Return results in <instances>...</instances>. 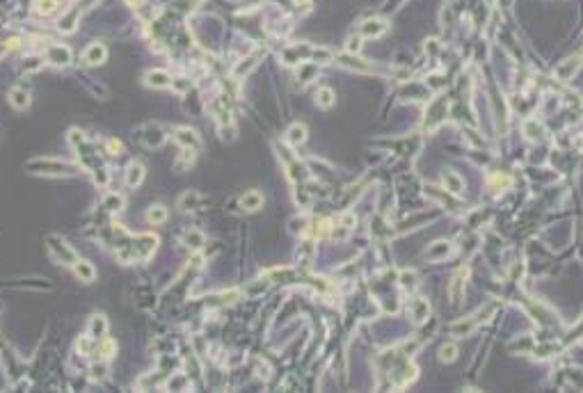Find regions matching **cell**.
Masks as SVG:
<instances>
[{"mask_svg":"<svg viewBox=\"0 0 583 393\" xmlns=\"http://www.w3.org/2000/svg\"><path fill=\"white\" fill-rule=\"evenodd\" d=\"M76 23H78V12H76V14L69 12L64 19L60 21V30H62V32H73V30H76Z\"/></svg>","mask_w":583,"mask_h":393,"instance_id":"cell-21","label":"cell"},{"mask_svg":"<svg viewBox=\"0 0 583 393\" xmlns=\"http://www.w3.org/2000/svg\"><path fill=\"white\" fill-rule=\"evenodd\" d=\"M442 183H444V190H448V192H453V194H457V192H462V179L457 176V174H453V172H446L444 174V179H442Z\"/></svg>","mask_w":583,"mask_h":393,"instance_id":"cell-15","label":"cell"},{"mask_svg":"<svg viewBox=\"0 0 583 393\" xmlns=\"http://www.w3.org/2000/svg\"><path fill=\"white\" fill-rule=\"evenodd\" d=\"M0 53H2V48H0Z\"/></svg>","mask_w":583,"mask_h":393,"instance_id":"cell-31","label":"cell"},{"mask_svg":"<svg viewBox=\"0 0 583 393\" xmlns=\"http://www.w3.org/2000/svg\"><path fill=\"white\" fill-rule=\"evenodd\" d=\"M316 103H318L320 107L334 105V92H332L330 87H323V89H318V94H316Z\"/></svg>","mask_w":583,"mask_h":393,"instance_id":"cell-18","label":"cell"},{"mask_svg":"<svg viewBox=\"0 0 583 393\" xmlns=\"http://www.w3.org/2000/svg\"><path fill=\"white\" fill-rule=\"evenodd\" d=\"M254 64H256V55H250V57H245V60H243V64H238V67L233 69V76H245L247 71L254 67Z\"/></svg>","mask_w":583,"mask_h":393,"instance_id":"cell-24","label":"cell"},{"mask_svg":"<svg viewBox=\"0 0 583 393\" xmlns=\"http://www.w3.org/2000/svg\"><path fill=\"white\" fill-rule=\"evenodd\" d=\"M48 247L53 249L55 259L60 261V263H66V265H73V263H76V254H73L71 247H66V242L62 238H57V236H48Z\"/></svg>","mask_w":583,"mask_h":393,"instance_id":"cell-2","label":"cell"},{"mask_svg":"<svg viewBox=\"0 0 583 393\" xmlns=\"http://www.w3.org/2000/svg\"><path fill=\"white\" fill-rule=\"evenodd\" d=\"M103 204H106L108 210H121V208H124V197L117 192H110V194H106Z\"/></svg>","mask_w":583,"mask_h":393,"instance_id":"cell-19","label":"cell"},{"mask_svg":"<svg viewBox=\"0 0 583 393\" xmlns=\"http://www.w3.org/2000/svg\"><path fill=\"white\" fill-rule=\"evenodd\" d=\"M9 103H12L14 107H19V110H26V107L30 105V94H28L26 89H21V87H14L12 92H9Z\"/></svg>","mask_w":583,"mask_h":393,"instance_id":"cell-12","label":"cell"},{"mask_svg":"<svg viewBox=\"0 0 583 393\" xmlns=\"http://www.w3.org/2000/svg\"><path fill=\"white\" fill-rule=\"evenodd\" d=\"M57 7V0H37V12L39 14H51Z\"/></svg>","mask_w":583,"mask_h":393,"instance_id":"cell-26","label":"cell"},{"mask_svg":"<svg viewBox=\"0 0 583 393\" xmlns=\"http://www.w3.org/2000/svg\"><path fill=\"white\" fill-rule=\"evenodd\" d=\"M69 140H71V144H80V142H85V135L80 133V131H71V133H69Z\"/></svg>","mask_w":583,"mask_h":393,"instance_id":"cell-29","label":"cell"},{"mask_svg":"<svg viewBox=\"0 0 583 393\" xmlns=\"http://www.w3.org/2000/svg\"><path fill=\"white\" fill-rule=\"evenodd\" d=\"M467 277H469V267L462 265V267H460V272L455 274L453 284H451V297H453V300L462 297V288H464V284H467Z\"/></svg>","mask_w":583,"mask_h":393,"instance_id":"cell-9","label":"cell"},{"mask_svg":"<svg viewBox=\"0 0 583 393\" xmlns=\"http://www.w3.org/2000/svg\"><path fill=\"white\" fill-rule=\"evenodd\" d=\"M387 32V21H382V19H368L361 26V37H380V34H385Z\"/></svg>","mask_w":583,"mask_h":393,"instance_id":"cell-6","label":"cell"},{"mask_svg":"<svg viewBox=\"0 0 583 393\" xmlns=\"http://www.w3.org/2000/svg\"><path fill=\"white\" fill-rule=\"evenodd\" d=\"M146 220L151 222V224H160V222H165L167 220L165 206H151L149 210H146Z\"/></svg>","mask_w":583,"mask_h":393,"instance_id":"cell-17","label":"cell"},{"mask_svg":"<svg viewBox=\"0 0 583 393\" xmlns=\"http://www.w3.org/2000/svg\"><path fill=\"white\" fill-rule=\"evenodd\" d=\"M455 354H457V345H455V343H446V345H442V350H439V359L448 364V361L455 359Z\"/></svg>","mask_w":583,"mask_h":393,"instance_id":"cell-23","label":"cell"},{"mask_svg":"<svg viewBox=\"0 0 583 393\" xmlns=\"http://www.w3.org/2000/svg\"><path fill=\"white\" fill-rule=\"evenodd\" d=\"M201 204V197H199L197 192H186L183 197L179 199V206L181 210H194V208Z\"/></svg>","mask_w":583,"mask_h":393,"instance_id":"cell-16","label":"cell"},{"mask_svg":"<svg viewBox=\"0 0 583 393\" xmlns=\"http://www.w3.org/2000/svg\"><path fill=\"white\" fill-rule=\"evenodd\" d=\"M176 140H179V144H183V147H190V149L199 147V137L193 128H179V131H176Z\"/></svg>","mask_w":583,"mask_h":393,"instance_id":"cell-13","label":"cell"},{"mask_svg":"<svg viewBox=\"0 0 583 393\" xmlns=\"http://www.w3.org/2000/svg\"><path fill=\"white\" fill-rule=\"evenodd\" d=\"M112 352H114V343L106 341V343H103V357H112Z\"/></svg>","mask_w":583,"mask_h":393,"instance_id":"cell-30","label":"cell"},{"mask_svg":"<svg viewBox=\"0 0 583 393\" xmlns=\"http://www.w3.org/2000/svg\"><path fill=\"white\" fill-rule=\"evenodd\" d=\"M142 181H144V167L139 165V162H133V165L128 167V172H126V185L128 187H138Z\"/></svg>","mask_w":583,"mask_h":393,"instance_id":"cell-11","label":"cell"},{"mask_svg":"<svg viewBox=\"0 0 583 393\" xmlns=\"http://www.w3.org/2000/svg\"><path fill=\"white\" fill-rule=\"evenodd\" d=\"M263 206V194L261 192H245L243 197H240V208H245V210H256V208Z\"/></svg>","mask_w":583,"mask_h":393,"instance_id":"cell-10","label":"cell"},{"mask_svg":"<svg viewBox=\"0 0 583 393\" xmlns=\"http://www.w3.org/2000/svg\"><path fill=\"white\" fill-rule=\"evenodd\" d=\"M48 60L53 62V64H60V67H64V64H69L71 62V51L66 46H53L51 51H48Z\"/></svg>","mask_w":583,"mask_h":393,"instance_id":"cell-8","label":"cell"},{"mask_svg":"<svg viewBox=\"0 0 583 393\" xmlns=\"http://www.w3.org/2000/svg\"><path fill=\"white\" fill-rule=\"evenodd\" d=\"M73 274H76L80 281H94L96 270L92 267L89 261H76V263H73Z\"/></svg>","mask_w":583,"mask_h":393,"instance_id":"cell-7","label":"cell"},{"mask_svg":"<svg viewBox=\"0 0 583 393\" xmlns=\"http://www.w3.org/2000/svg\"><path fill=\"white\" fill-rule=\"evenodd\" d=\"M144 82L149 87H153V89H165V87L172 85V78H169V74L163 71V69H153V71H149V74L144 76Z\"/></svg>","mask_w":583,"mask_h":393,"instance_id":"cell-4","label":"cell"},{"mask_svg":"<svg viewBox=\"0 0 583 393\" xmlns=\"http://www.w3.org/2000/svg\"><path fill=\"white\" fill-rule=\"evenodd\" d=\"M108 57V51L103 44H89V46L85 48V53H83V60L87 62V64H94V67H99V64H103Z\"/></svg>","mask_w":583,"mask_h":393,"instance_id":"cell-3","label":"cell"},{"mask_svg":"<svg viewBox=\"0 0 583 393\" xmlns=\"http://www.w3.org/2000/svg\"><path fill=\"white\" fill-rule=\"evenodd\" d=\"M286 140H288V144H293V147L302 144V142L306 140V128L302 126V124H293V126L286 131Z\"/></svg>","mask_w":583,"mask_h":393,"instance_id":"cell-14","label":"cell"},{"mask_svg":"<svg viewBox=\"0 0 583 393\" xmlns=\"http://www.w3.org/2000/svg\"><path fill=\"white\" fill-rule=\"evenodd\" d=\"M448 252H451L448 242H437V245L430 249V259H435V256H446Z\"/></svg>","mask_w":583,"mask_h":393,"instance_id":"cell-27","label":"cell"},{"mask_svg":"<svg viewBox=\"0 0 583 393\" xmlns=\"http://www.w3.org/2000/svg\"><path fill=\"white\" fill-rule=\"evenodd\" d=\"M28 169H37L39 174H57V176H64V174H73L76 172V167L73 165H66V162H55V160H32V162H28Z\"/></svg>","mask_w":583,"mask_h":393,"instance_id":"cell-1","label":"cell"},{"mask_svg":"<svg viewBox=\"0 0 583 393\" xmlns=\"http://www.w3.org/2000/svg\"><path fill=\"white\" fill-rule=\"evenodd\" d=\"M359 48H361V37H352V39L348 41V51H350V53H359Z\"/></svg>","mask_w":583,"mask_h":393,"instance_id":"cell-28","label":"cell"},{"mask_svg":"<svg viewBox=\"0 0 583 393\" xmlns=\"http://www.w3.org/2000/svg\"><path fill=\"white\" fill-rule=\"evenodd\" d=\"M428 314H430V307H428V302L421 300L414 304V311H412V318L416 320V322H423L425 318H428Z\"/></svg>","mask_w":583,"mask_h":393,"instance_id":"cell-20","label":"cell"},{"mask_svg":"<svg viewBox=\"0 0 583 393\" xmlns=\"http://www.w3.org/2000/svg\"><path fill=\"white\" fill-rule=\"evenodd\" d=\"M183 240H186V245H190L193 249H199V247L204 245V236H201V231H188V234L183 236Z\"/></svg>","mask_w":583,"mask_h":393,"instance_id":"cell-22","label":"cell"},{"mask_svg":"<svg viewBox=\"0 0 583 393\" xmlns=\"http://www.w3.org/2000/svg\"><path fill=\"white\" fill-rule=\"evenodd\" d=\"M89 329H94V336H101V334L106 332V320H103V315H94L92 322H89Z\"/></svg>","mask_w":583,"mask_h":393,"instance_id":"cell-25","label":"cell"},{"mask_svg":"<svg viewBox=\"0 0 583 393\" xmlns=\"http://www.w3.org/2000/svg\"><path fill=\"white\" fill-rule=\"evenodd\" d=\"M581 57L583 55H574V57H570V60H565L563 64L556 69V78L558 80H570L572 76L579 71V67H581Z\"/></svg>","mask_w":583,"mask_h":393,"instance_id":"cell-5","label":"cell"}]
</instances>
